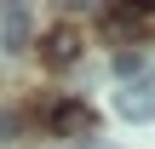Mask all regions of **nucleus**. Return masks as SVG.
I'll list each match as a JSON object with an SVG mask.
<instances>
[{"mask_svg": "<svg viewBox=\"0 0 155 149\" xmlns=\"http://www.w3.org/2000/svg\"><path fill=\"white\" fill-rule=\"evenodd\" d=\"M115 109H121L127 121H155V63L138 80H127V86L115 92Z\"/></svg>", "mask_w": 155, "mask_h": 149, "instance_id": "obj_1", "label": "nucleus"}, {"mask_svg": "<svg viewBox=\"0 0 155 149\" xmlns=\"http://www.w3.org/2000/svg\"><path fill=\"white\" fill-rule=\"evenodd\" d=\"M40 57H46L52 69H69V63L81 57V34H75L69 23H58V29H46V34H40Z\"/></svg>", "mask_w": 155, "mask_h": 149, "instance_id": "obj_2", "label": "nucleus"}, {"mask_svg": "<svg viewBox=\"0 0 155 149\" xmlns=\"http://www.w3.org/2000/svg\"><path fill=\"white\" fill-rule=\"evenodd\" d=\"M29 34H35V17H29V6H0V46L6 52H23L29 46Z\"/></svg>", "mask_w": 155, "mask_h": 149, "instance_id": "obj_3", "label": "nucleus"}, {"mask_svg": "<svg viewBox=\"0 0 155 149\" xmlns=\"http://www.w3.org/2000/svg\"><path fill=\"white\" fill-rule=\"evenodd\" d=\"M52 126H58L63 138H86V132L98 126V115H92L86 103H58V109H52Z\"/></svg>", "mask_w": 155, "mask_h": 149, "instance_id": "obj_4", "label": "nucleus"}, {"mask_svg": "<svg viewBox=\"0 0 155 149\" xmlns=\"http://www.w3.org/2000/svg\"><path fill=\"white\" fill-rule=\"evenodd\" d=\"M144 69H150V57H144V52H121V57H115V75H121V86H127V80H138Z\"/></svg>", "mask_w": 155, "mask_h": 149, "instance_id": "obj_5", "label": "nucleus"}, {"mask_svg": "<svg viewBox=\"0 0 155 149\" xmlns=\"http://www.w3.org/2000/svg\"><path fill=\"white\" fill-rule=\"evenodd\" d=\"M12 138H17V115H12V109H0V144H12Z\"/></svg>", "mask_w": 155, "mask_h": 149, "instance_id": "obj_6", "label": "nucleus"}]
</instances>
